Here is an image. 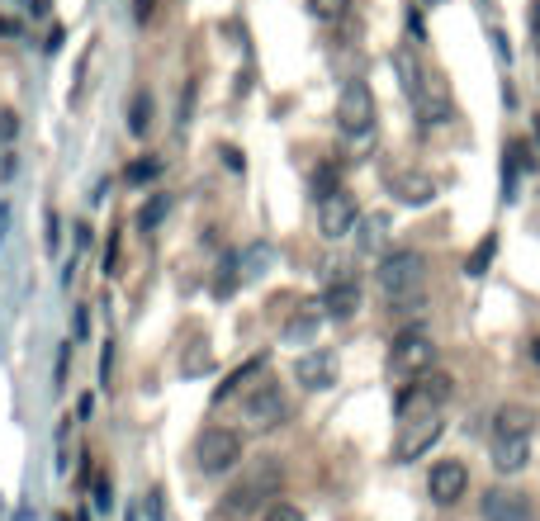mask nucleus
Returning a JSON list of instances; mask_svg holds the SVG:
<instances>
[{
    "instance_id": "1a4fd4ad",
    "label": "nucleus",
    "mask_w": 540,
    "mask_h": 521,
    "mask_svg": "<svg viewBox=\"0 0 540 521\" xmlns=\"http://www.w3.org/2000/svg\"><path fill=\"white\" fill-rule=\"evenodd\" d=\"M356 223H360V209H356V195H351V190H332V195L318 199V233H323L327 242L356 233Z\"/></svg>"
},
{
    "instance_id": "b1692460",
    "label": "nucleus",
    "mask_w": 540,
    "mask_h": 521,
    "mask_svg": "<svg viewBox=\"0 0 540 521\" xmlns=\"http://www.w3.org/2000/svg\"><path fill=\"white\" fill-rule=\"evenodd\" d=\"M166 214H171V195H166V190H157V195H152L143 209H138V228H143V233H152V228H157Z\"/></svg>"
},
{
    "instance_id": "9b49d317",
    "label": "nucleus",
    "mask_w": 540,
    "mask_h": 521,
    "mask_svg": "<svg viewBox=\"0 0 540 521\" xmlns=\"http://www.w3.org/2000/svg\"><path fill=\"white\" fill-rule=\"evenodd\" d=\"M479 512H484V521H531V498H526L522 488L498 484L479 498Z\"/></svg>"
},
{
    "instance_id": "6ab92c4d",
    "label": "nucleus",
    "mask_w": 540,
    "mask_h": 521,
    "mask_svg": "<svg viewBox=\"0 0 540 521\" xmlns=\"http://www.w3.org/2000/svg\"><path fill=\"white\" fill-rule=\"evenodd\" d=\"M503 157H507V162H503V195H512V190H517V176L531 171V143H522V138H517V143H507Z\"/></svg>"
},
{
    "instance_id": "9d476101",
    "label": "nucleus",
    "mask_w": 540,
    "mask_h": 521,
    "mask_svg": "<svg viewBox=\"0 0 540 521\" xmlns=\"http://www.w3.org/2000/svg\"><path fill=\"white\" fill-rule=\"evenodd\" d=\"M465 488H469L465 460H436V465H432V479H427V493H432V503L455 507L460 498H465Z\"/></svg>"
},
{
    "instance_id": "dca6fc26",
    "label": "nucleus",
    "mask_w": 540,
    "mask_h": 521,
    "mask_svg": "<svg viewBox=\"0 0 540 521\" xmlns=\"http://www.w3.org/2000/svg\"><path fill=\"white\" fill-rule=\"evenodd\" d=\"M536 408H526V403H507L493 413V436H531L536 432Z\"/></svg>"
},
{
    "instance_id": "f704fd0d",
    "label": "nucleus",
    "mask_w": 540,
    "mask_h": 521,
    "mask_svg": "<svg viewBox=\"0 0 540 521\" xmlns=\"http://www.w3.org/2000/svg\"><path fill=\"white\" fill-rule=\"evenodd\" d=\"M119 237H109V247H105V275H119Z\"/></svg>"
},
{
    "instance_id": "0eeeda50",
    "label": "nucleus",
    "mask_w": 540,
    "mask_h": 521,
    "mask_svg": "<svg viewBox=\"0 0 540 521\" xmlns=\"http://www.w3.org/2000/svg\"><path fill=\"white\" fill-rule=\"evenodd\" d=\"M389 365H394V375H422V370H432L436 365V342L432 332H422V327H408V332H398L394 337V351H389Z\"/></svg>"
},
{
    "instance_id": "6e6552de",
    "label": "nucleus",
    "mask_w": 540,
    "mask_h": 521,
    "mask_svg": "<svg viewBox=\"0 0 540 521\" xmlns=\"http://www.w3.org/2000/svg\"><path fill=\"white\" fill-rule=\"evenodd\" d=\"M242 417L252 422L256 432H275L289 422V398L280 384H256L252 394L242 398Z\"/></svg>"
},
{
    "instance_id": "7ed1b4c3",
    "label": "nucleus",
    "mask_w": 540,
    "mask_h": 521,
    "mask_svg": "<svg viewBox=\"0 0 540 521\" xmlns=\"http://www.w3.org/2000/svg\"><path fill=\"white\" fill-rule=\"evenodd\" d=\"M337 128L356 143H370L375 138V90L365 81H346L342 95H337Z\"/></svg>"
},
{
    "instance_id": "473e14b6",
    "label": "nucleus",
    "mask_w": 540,
    "mask_h": 521,
    "mask_svg": "<svg viewBox=\"0 0 540 521\" xmlns=\"http://www.w3.org/2000/svg\"><path fill=\"white\" fill-rule=\"evenodd\" d=\"M95 507H100V512H109V507H114V488H109L105 474H100V484H95Z\"/></svg>"
},
{
    "instance_id": "a211bd4d",
    "label": "nucleus",
    "mask_w": 540,
    "mask_h": 521,
    "mask_svg": "<svg viewBox=\"0 0 540 521\" xmlns=\"http://www.w3.org/2000/svg\"><path fill=\"white\" fill-rule=\"evenodd\" d=\"M152 119H157L152 95H147V90H133V100H128V133H133V138H147V133H152Z\"/></svg>"
},
{
    "instance_id": "a878e982",
    "label": "nucleus",
    "mask_w": 540,
    "mask_h": 521,
    "mask_svg": "<svg viewBox=\"0 0 540 521\" xmlns=\"http://www.w3.org/2000/svg\"><path fill=\"white\" fill-rule=\"evenodd\" d=\"M237 280H242L237 256H223V266H218V275H214V294H218V299H228V294L237 289Z\"/></svg>"
},
{
    "instance_id": "2f4dec72",
    "label": "nucleus",
    "mask_w": 540,
    "mask_h": 521,
    "mask_svg": "<svg viewBox=\"0 0 540 521\" xmlns=\"http://www.w3.org/2000/svg\"><path fill=\"white\" fill-rule=\"evenodd\" d=\"M488 43H493V57H498L503 67H512V43H507L503 29H488Z\"/></svg>"
},
{
    "instance_id": "cd10ccee",
    "label": "nucleus",
    "mask_w": 540,
    "mask_h": 521,
    "mask_svg": "<svg viewBox=\"0 0 540 521\" xmlns=\"http://www.w3.org/2000/svg\"><path fill=\"white\" fill-rule=\"evenodd\" d=\"M308 10H313V19H323V24H342L351 0H308Z\"/></svg>"
},
{
    "instance_id": "58836bf2",
    "label": "nucleus",
    "mask_w": 540,
    "mask_h": 521,
    "mask_svg": "<svg viewBox=\"0 0 540 521\" xmlns=\"http://www.w3.org/2000/svg\"><path fill=\"white\" fill-rule=\"evenodd\" d=\"M531 356H536V360H540V342H531Z\"/></svg>"
},
{
    "instance_id": "bb28decb",
    "label": "nucleus",
    "mask_w": 540,
    "mask_h": 521,
    "mask_svg": "<svg viewBox=\"0 0 540 521\" xmlns=\"http://www.w3.org/2000/svg\"><path fill=\"white\" fill-rule=\"evenodd\" d=\"M162 157H138V162H133V166H128V171H124V180H128V185H147V180H157V176H162Z\"/></svg>"
},
{
    "instance_id": "c9c22d12",
    "label": "nucleus",
    "mask_w": 540,
    "mask_h": 521,
    "mask_svg": "<svg viewBox=\"0 0 540 521\" xmlns=\"http://www.w3.org/2000/svg\"><path fill=\"white\" fill-rule=\"evenodd\" d=\"M531 48L540 57V0H531Z\"/></svg>"
},
{
    "instance_id": "39448f33",
    "label": "nucleus",
    "mask_w": 540,
    "mask_h": 521,
    "mask_svg": "<svg viewBox=\"0 0 540 521\" xmlns=\"http://www.w3.org/2000/svg\"><path fill=\"white\" fill-rule=\"evenodd\" d=\"M195 465L199 474H228L242 465V436L233 427H204L195 441Z\"/></svg>"
},
{
    "instance_id": "4be33fe9",
    "label": "nucleus",
    "mask_w": 540,
    "mask_h": 521,
    "mask_svg": "<svg viewBox=\"0 0 540 521\" xmlns=\"http://www.w3.org/2000/svg\"><path fill=\"white\" fill-rule=\"evenodd\" d=\"M261 370H266V356H256V360H247V365H237V370H233V375H228V379H223V384H218V403H223V398H233L237 394V389H242V384H247V379H252V375H261Z\"/></svg>"
},
{
    "instance_id": "5701e85b",
    "label": "nucleus",
    "mask_w": 540,
    "mask_h": 521,
    "mask_svg": "<svg viewBox=\"0 0 540 521\" xmlns=\"http://www.w3.org/2000/svg\"><path fill=\"white\" fill-rule=\"evenodd\" d=\"M394 190H398V199H403V204H427V199L436 195V185L427 176H403Z\"/></svg>"
},
{
    "instance_id": "f8f14e48",
    "label": "nucleus",
    "mask_w": 540,
    "mask_h": 521,
    "mask_svg": "<svg viewBox=\"0 0 540 521\" xmlns=\"http://www.w3.org/2000/svg\"><path fill=\"white\" fill-rule=\"evenodd\" d=\"M294 379L304 384V389H332L337 384V356L327 351V346H318V351H304V356L294 360Z\"/></svg>"
},
{
    "instance_id": "393cba45",
    "label": "nucleus",
    "mask_w": 540,
    "mask_h": 521,
    "mask_svg": "<svg viewBox=\"0 0 540 521\" xmlns=\"http://www.w3.org/2000/svg\"><path fill=\"white\" fill-rule=\"evenodd\" d=\"M394 67H398V76H403V90H408V95H417V86H422V67H417V57L408 53V48H398L394 53Z\"/></svg>"
},
{
    "instance_id": "f3484780",
    "label": "nucleus",
    "mask_w": 540,
    "mask_h": 521,
    "mask_svg": "<svg viewBox=\"0 0 540 521\" xmlns=\"http://www.w3.org/2000/svg\"><path fill=\"white\" fill-rule=\"evenodd\" d=\"M323 299L318 304H299V313L285 323V342H313L318 337V327H323Z\"/></svg>"
},
{
    "instance_id": "ddd939ff",
    "label": "nucleus",
    "mask_w": 540,
    "mask_h": 521,
    "mask_svg": "<svg viewBox=\"0 0 540 521\" xmlns=\"http://www.w3.org/2000/svg\"><path fill=\"white\" fill-rule=\"evenodd\" d=\"M323 313L337 318V323H346V318L360 313V285L351 275H332V285H327V294H323Z\"/></svg>"
},
{
    "instance_id": "423d86ee",
    "label": "nucleus",
    "mask_w": 540,
    "mask_h": 521,
    "mask_svg": "<svg viewBox=\"0 0 540 521\" xmlns=\"http://www.w3.org/2000/svg\"><path fill=\"white\" fill-rule=\"evenodd\" d=\"M441 432H446L441 413L403 417V427H398V441H394V460H398V465H413V460H422V455H427V450L441 441Z\"/></svg>"
},
{
    "instance_id": "aec40b11",
    "label": "nucleus",
    "mask_w": 540,
    "mask_h": 521,
    "mask_svg": "<svg viewBox=\"0 0 540 521\" xmlns=\"http://www.w3.org/2000/svg\"><path fill=\"white\" fill-rule=\"evenodd\" d=\"M356 247L360 252H379L384 247V237H389V214H370V218H360L356 223Z\"/></svg>"
},
{
    "instance_id": "20e7f679",
    "label": "nucleus",
    "mask_w": 540,
    "mask_h": 521,
    "mask_svg": "<svg viewBox=\"0 0 540 521\" xmlns=\"http://www.w3.org/2000/svg\"><path fill=\"white\" fill-rule=\"evenodd\" d=\"M455 394V379L446 370H422L413 375V384H403V394H398V422L403 417H417V413H441V403Z\"/></svg>"
},
{
    "instance_id": "e433bc0d",
    "label": "nucleus",
    "mask_w": 540,
    "mask_h": 521,
    "mask_svg": "<svg viewBox=\"0 0 540 521\" xmlns=\"http://www.w3.org/2000/svg\"><path fill=\"white\" fill-rule=\"evenodd\" d=\"M57 228H62V223H57V209H48V252H57V242H62Z\"/></svg>"
},
{
    "instance_id": "c85d7f7f",
    "label": "nucleus",
    "mask_w": 540,
    "mask_h": 521,
    "mask_svg": "<svg viewBox=\"0 0 540 521\" xmlns=\"http://www.w3.org/2000/svg\"><path fill=\"white\" fill-rule=\"evenodd\" d=\"M270 256H275L270 247H252L247 256H237V266H242V280H252V275H261V270L270 266Z\"/></svg>"
},
{
    "instance_id": "c756f323",
    "label": "nucleus",
    "mask_w": 540,
    "mask_h": 521,
    "mask_svg": "<svg viewBox=\"0 0 540 521\" xmlns=\"http://www.w3.org/2000/svg\"><path fill=\"white\" fill-rule=\"evenodd\" d=\"M332 190H342V180H337V166L327 162V166H318V171H313V195L323 199V195H332Z\"/></svg>"
},
{
    "instance_id": "4468645a",
    "label": "nucleus",
    "mask_w": 540,
    "mask_h": 521,
    "mask_svg": "<svg viewBox=\"0 0 540 521\" xmlns=\"http://www.w3.org/2000/svg\"><path fill=\"white\" fill-rule=\"evenodd\" d=\"M413 100H417V109H422L427 124H446L450 114H455V109H450V90L441 76H422V86H417Z\"/></svg>"
},
{
    "instance_id": "72a5a7b5",
    "label": "nucleus",
    "mask_w": 540,
    "mask_h": 521,
    "mask_svg": "<svg viewBox=\"0 0 540 521\" xmlns=\"http://www.w3.org/2000/svg\"><path fill=\"white\" fill-rule=\"evenodd\" d=\"M133 19L138 24H152L157 19V0H133Z\"/></svg>"
},
{
    "instance_id": "f03ea898",
    "label": "nucleus",
    "mask_w": 540,
    "mask_h": 521,
    "mask_svg": "<svg viewBox=\"0 0 540 521\" xmlns=\"http://www.w3.org/2000/svg\"><path fill=\"white\" fill-rule=\"evenodd\" d=\"M379 294L389 304H403V299H422V285H427V256L422 252H394L384 256L375 270Z\"/></svg>"
},
{
    "instance_id": "a19ab883",
    "label": "nucleus",
    "mask_w": 540,
    "mask_h": 521,
    "mask_svg": "<svg viewBox=\"0 0 540 521\" xmlns=\"http://www.w3.org/2000/svg\"><path fill=\"white\" fill-rule=\"evenodd\" d=\"M427 5H432V0H427Z\"/></svg>"
},
{
    "instance_id": "412c9836",
    "label": "nucleus",
    "mask_w": 540,
    "mask_h": 521,
    "mask_svg": "<svg viewBox=\"0 0 540 521\" xmlns=\"http://www.w3.org/2000/svg\"><path fill=\"white\" fill-rule=\"evenodd\" d=\"M493 256H498V233H484V237H479V247H474V252H469V261H465L469 280H484L488 266H493Z\"/></svg>"
},
{
    "instance_id": "f257e3e1",
    "label": "nucleus",
    "mask_w": 540,
    "mask_h": 521,
    "mask_svg": "<svg viewBox=\"0 0 540 521\" xmlns=\"http://www.w3.org/2000/svg\"><path fill=\"white\" fill-rule=\"evenodd\" d=\"M280 479H285V469H280V460H266V465H256L252 474H242L228 493H223V503H218V517H252V512H261V503L266 498H275V488H280ZM270 507V503H266Z\"/></svg>"
},
{
    "instance_id": "7c9ffc66",
    "label": "nucleus",
    "mask_w": 540,
    "mask_h": 521,
    "mask_svg": "<svg viewBox=\"0 0 540 521\" xmlns=\"http://www.w3.org/2000/svg\"><path fill=\"white\" fill-rule=\"evenodd\" d=\"M261 521H304V512L294 503H270L266 512H261Z\"/></svg>"
},
{
    "instance_id": "ea45409f",
    "label": "nucleus",
    "mask_w": 540,
    "mask_h": 521,
    "mask_svg": "<svg viewBox=\"0 0 540 521\" xmlns=\"http://www.w3.org/2000/svg\"><path fill=\"white\" fill-rule=\"evenodd\" d=\"M536 138H540V119H536Z\"/></svg>"
},
{
    "instance_id": "2eb2a0df",
    "label": "nucleus",
    "mask_w": 540,
    "mask_h": 521,
    "mask_svg": "<svg viewBox=\"0 0 540 521\" xmlns=\"http://www.w3.org/2000/svg\"><path fill=\"white\" fill-rule=\"evenodd\" d=\"M531 465V436H493V469L498 474H522Z\"/></svg>"
},
{
    "instance_id": "4c0bfd02",
    "label": "nucleus",
    "mask_w": 540,
    "mask_h": 521,
    "mask_svg": "<svg viewBox=\"0 0 540 521\" xmlns=\"http://www.w3.org/2000/svg\"><path fill=\"white\" fill-rule=\"evenodd\" d=\"M67 360H72V342L62 346V356H57V389L67 384Z\"/></svg>"
}]
</instances>
